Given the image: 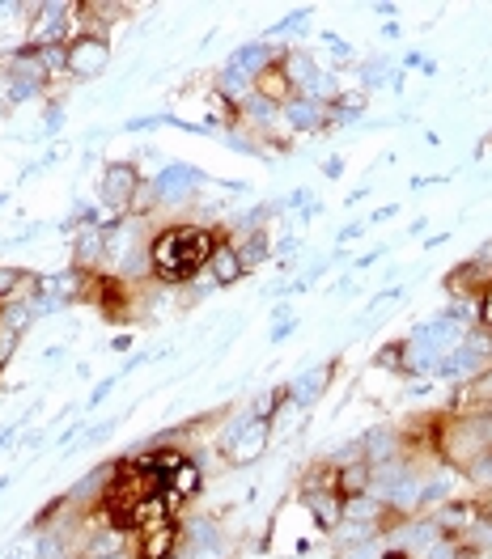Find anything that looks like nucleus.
<instances>
[{
    "label": "nucleus",
    "instance_id": "20e7f679",
    "mask_svg": "<svg viewBox=\"0 0 492 559\" xmlns=\"http://www.w3.org/2000/svg\"><path fill=\"white\" fill-rule=\"evenodd\" d=\"M259 89L267 97H284V94H289V77H284V68H267V72L259 77Z\"/></svg>",
    "mask_w": 492,
    "mask_h": 559
},
{
    "label": "nucleus",
    "instance_id": "39448f33",
    "mask_svg": "<svg viewBox=\"0 0 492 559\" xmlns=\"http://www.w3.org/2000/svg\"><path fill=\"white\" fill-rule=\"evenodd\" d=\"M216 263H221V280H233L238 275V263H233V250H216Z\"/></svg>",
    "mask_w": 492,
    "mask_h": 559
},
{
    "label": "nucleus",
    "instance_id": "f03ea898",
    "mask_svg": "<svg viewBox=\"0 0 492 559\" xmlns=\"http://www.w3.org/2000/svg\"><path fill=\"white\" fill-rule=\"evenodd\" d=\"M170 543H174V529L165 526V521H157V526H148V538L140 543V559H165Z\"/></svg>",
    "mask_w": 492,
    "mask_h": 559
},
{
    "label": "nucleus",
    "instance_id": "0eeeda50",
    "mask_svg": "<svg viewBox=\"0 0 492 559\" xmlns=\"http://www.w3.org/2000/svg\"><path fill=\"white\" fill-rule=\"evenodd\" d=\"M479 309H484V322H488V326H492V288H488V292H484V305H479Z\"/></svg>",
    "mask_w": 492,
    "mask_h": 559
},
{
    "label": "nucleus",
    "instance_id": "7ed1b4c3",
    "mask_svg": "<svg viewBox=\"0 0 492 559\" xmlns=\"http://www.w3.org/2000/svg\"><path fill=\"white\" fill-rule=\"evenodd\" d=\"M102 60H106V51H102L98 43H81V47L72 51V64L81 68V72H98Z\"/></svg>",
    "mask_w": 492,
    "mask_h": 559
},
{
    "label": "nucleus",
    "instance_id": "423d86ee",
    "mask_svg": "<svg viewBox=\"0 0 492 559\" xmlns=\"http://www.w3.org/2000/svg\"><path fill=\"white\" fill-rule=\"evenodd\" d=\"M13 284H21V272H13V267H0V297H9Z\"/></svg>",
    "mask_w": 492,
    "mask_h": 559
},
{
    "label": "nucleus",
    "instance_id": "f257e3e1",
    "mask_svg": "<svg viewBox=\"0 0 492 559\" xmlns=\"http://www.w3.org/2000/svg\"><path fill=\"white\" fill-rule=\"evenodd\" d=\"M213 258V238L196 229V224H182V229H165L162 238L153 241V267L165 280H187L196 275L204 263Z\"/></svg>",
    "mask_w": 492,
    "mask_h": 559
}]
</instances>
